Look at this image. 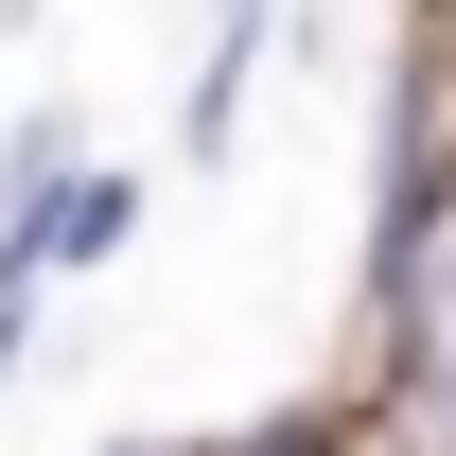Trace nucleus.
I'll use <instances>...</instances> for the list:
<instances>
[{"instance_id": "obj_4", "label": "nucleus", "mask_w": 456, "mask_h": 456, "mask_svg": "<svg viewBox=\"0 0 456 456\" xmlns=\"http://www.w3.org/2000/svg\"><path fill=\"white\" fill-rule=\"evenodd\" d=\"M159 456H369V403L316 387V403H264L246 439H159Z\"/></svg>"}, {"instance_id": "obj_6", "label": "nucleus", "mask_w": 456, "mask_h": 456, "mask_svg": "<svg viewBox=\"0 0 456 456\" xmlns=\"http://www.w3.org/2000/svg\"><path fill=\"white\" fill-rule=\"evenodd\" d=\"M36 316H53V281H36V246H0V387L36 369Z\"/></svg>"}, {"instance_id": "obj_2", "label": "nucleus", "mask_w": 456, "mask_h": 456, "mask_svg": "<svg viewBox=\"0 0 456 456\" xmlns=\"http://www.w3.org/2000/svg\"><path fill=\"white\" fill-rule=\"evenodd\" d=\"M264 36H281V0H211V53H193V88H175V159H193V175L246 141V70H264Z\"/></svg>"}, {"instance_id": "obj_1", "label": "nucleus", "mask_w": 456, "mask_h": 456, "mask_svg": "<svg viewBox=\"0 0 456 456\" xmlns=\"http://www.w3.org/2000/svg\"><path fill=\"white\" fill-rule=\"evenodd\" d=\"M439 228H456V88L403 53V70H387V141H369V246H351V316H369V334L421 316Z\"/></svg>"}, {"instance_id": "obj_3", "label": "nucleus", "mask_w": 456, "mask_h": 456, "mask_svg": "<svg viewBox=\"0 0 456 456\" xmlns=\"http://www.w3.org/2000/svg\"><path fill=\"white\" fill-rule=\"evenodd\" d=\"M18 246H36V281H88V264H123V246H141V175H123V159H70V193L18 228Z\"/></svg>"}, {"instance_id": "obj_7", "label": "nucleus", "mask_w": 456, "mask_h": 456, "mask_svg": "<svg viewBox=\"0 0 456 456\" xmlns=\"http://www.w3.org/2000/svg\"><path fill=\"white\" fill-rule=\"evenodd\" d=\"M421 316H439V334H456V228H439V281H421Z\"/></svg>"}, {"instance_id": "obj_5", "label": "nucleus", "mask_w": 456, "mask_h": 456, "mask_svg": "<svg viewBox=\"0 0 456 456\" xmlns=\"http://www.w3.org/2000/svg\"><path fill=\"white\" fill-rule=\"evenodd\" d=\"M70 141H88V123H53V106H36V123H0V246L70 193Z\"/></svg>"}, {"instance_id": "obj_8", "label": "nucleus", "mask_w": 456, "mask_h": 456, "mask_svg": "<svg viewBox=\"0 0 456 456\" xmlns=\"http://www.w3.org/2000/svg\"><path fill=\"white\" fill-rule=\"evenodd\" d=\"M106 456H159V439H106Z\"/></svg>"}, {"instance_id": "obj_9", "label": "nucleus", "mask_w": 456, "mask_h": 456, "mask_svg": "<svg viewBox=\"0 0 456 456\" xmlns=\"http://www.w3.org/2000/svg\"><path fill=\"white\" fill-rule=\"evenodd\" d=\"M369 456H387V439H369Z\"/></svg>"}]
</instances>
